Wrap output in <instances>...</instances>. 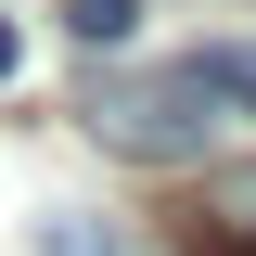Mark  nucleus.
Here are the masks:
<instances>
[{
  "instance_id": "3",
  "label": "nucleus",
  "mask_w": 256,
  "mask_h": 256,
  "mask_svg": "<svg viewBox=\"0 0 256 256\" xmlns=\"http://www.w3.org/2000/svg\"><path fill=\"white\" fill-rule=\"evenodd\" d=\"M192 77L218 90V116H256V38H205V52H192Z\"/></svg>"
},
{
  "instance_id": "2",
  "label": "nucleus",
  "mask_w": 256,
  "mask_h": 256,
  "mask_svg": "<svg viewBox=\"0 0 256 256\" xmlns=\"http://www.w3.org/2000/svg\"><path fill=\"white\" fill-rule=\"evenodd\" d=\"M192 256H256V180H218L192 205Z\"/></svg>"
},
{
  "instance_id": "4",
  "label": "nucleus",
  "mask_w": 256,
  "mask_h": 256,
  "mask_svg": "<svg viewBox=\"0 0 256 256\" xmlns=\"http://www.w3.org/2000/svg\"><path fill=\"white\" fill-rule=\"evenodd\" d=\"M128 26H141V0H64V38H90V52H116Z\"/></svg>"
},
{
  "instance_id": "1",
  "label": "nucleus",
  "mask_w": 256,
  "mask_h": 256,
  "mask_svg": "<svg viewBox=\"0 0 256 256\" xmlns=\"http://www.w3.org/2000/svg\"><path fill=\"white\" fill-rule=\"evenodd\" d=\"M77 128H90L102 154H128V166H205L218 154V90L192 77V64H166V77H102L90 102H77Z\"/></svg>"
},
{
  "instance_id": "6",
  "label": "nucleus",
  "mask_w": 256,
  "mask_h": 256,
  "mask_svg": "<svg viewBox=\"0 0 256 256\" xmlns=\"http://www.w3.org/2000/svg\"><path fill=\"white\" fill-rule=\"evenodd\" d=\"M13 77H26V38H13V26H0V90H13Z\"/></svg>"
},
{
  "instance_id": "5",
  "label": "nucleus",
  "mask_w": 256,
  "mask_h": 256,
  "mask_svg": "<svg viewBox=\"0 0 256 256\" xmlns=\"http://www.w3.org/2000/svg\"><path fill=\"white\" fill-rule=\"evenodd\" d=\"M52 256H128V230H90V218H52Z\"/></svg>"
}]
</instances>
